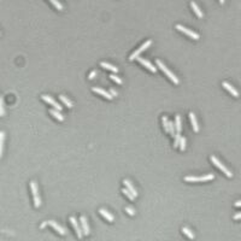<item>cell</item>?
I'll return each instance as SVG.
<instances>
[{
  "instance_id": "cell-1",
  "label": "cell",
  "mask_w": 241,
  "mask_h": 241,
  "mask_svg": "<svg viewBox=\"0 0 241 241\" xmlns=\"http://www.w3.org/2000/svg\"><path fill=\"white\" fill-rule=\"evenodd\" d=\"M156 63H157V67L162 70V71H163V72H164V74H165V75H167V76H168L170 80H171L175 84H178V83H180V81H178V78L176 77V75L168 69V68L164 65V63H163L160 59H157V60H156Z\"/></svg>"
},
{
  "instance_id": "cell-2",
  "label": "cell",
  "mask_w": 241,
  "mask_h": 241,
  "mask_svg": "<svg viewBox=\"0 0 241 241\" xmlns=\"http://www.w3.org/2000/svg\"><path fill=\"white\" fill-rule=\"evenodd\" d=\"M215 178V175L213 174H207L205 176H200V177H197V176H186L184 177V181L187 182H205V181H211Z\"/></svg>"
},
{
  "instance_id": "cell-3",
  "label": "cell",
  "mask_w": 241,
  "mask_h": 241,
  "mask_svg": "<svg viewBox=\"0 0 241 241\" xmlns=\"http://www.w3.org/2000/svg\"><path fill=\"white\" fill-rule=\"evenodd\" d=\"M211 162H212V163H213V164H215V165H216L221 171L224 172V175H226V176H228V177H232V176H233L232 171H230L229 169H227V167H226V165H223V164L218 160V158H217L216 156H211Z\"/></svg>"
},
{
  "instance_id": "cell-4",
  "label": "cell",
  "mask_w": 241,
  "mask_h": 241,
  "mask_svg": "<svg viewBox=\"0 0 241 241\" xmlns=\"http://www.w3.org/2000/svg\"><path fill=\"white\" fill-rule=\"evenodd\" d=\"M151 43H152V40H147L145 43H142V45L139 47L138 50H135V51H134V52L130 54V57H129V60H134V59H136V58H138L139 56H140V54H141V53H142V52H143L146 48H148V47L151 46Z\"/></svg>"
},
{
  "instance_id": "cell-5",
  "label": "cell",
  "mask_w": 241,
  "mask_h": 241,
  "mask_svg": "<svg viewBox=\"0 0 241 241\" xmlns=\"http://www.w3.org/2000/svg\"><path fill=\"white\" fill-rule=\"evenodd\" d=\"M30 188H32V193H33V197H34V205H35V207H39L41 205V199H40V195H39L37 183H36L35 181H32V182H30Z\"/></svg>"
},
{
  "instance_id": "cell-6",
  "label": "cell",
  "mask_w": 241,
  "mask_h": 241,
  "mask_svg": "<svg viewBox=\"0 0 241 241\" xmlns=\"http://www.w3.org/2000/svg\"><path fill=\"white\" fill-rule=\"evenodd\" d=\"M176 29L180 30V32L183 33V34L188 35L189 37H192V39H194V40H198V39H199V34H197L195 32H192L191 29H188V28H186V27H183V26H181V24H176Z\"/></svg>"
},
{
  "instance_id": "cell-7",
  "label": "cell",
  "mask_w": 241,
  "mask_h": 241,
  "mask_svg": "<svg viewBox=\"0 0 241 241\" xmlns=\"http://www.w3.org/2000/svg\"><path fill=\"white\" fill-rule=\"evenodd\" d=\"M70 222H71V224H72V227H74V229H75V232H76V234H77V238H78V239H82V238H83V232H82V228L80 227L77 219H76L74 216H71V217H70Z\"/></svg>"
},
{
  "instance_id": "cell-8",
  "label": "cell",
  "mask_w": 241,
  "mask_h": 241,
  "mask_svg": "<svg viewBox=\"0 0 241 241\" xmlns=\"http://www.w3.org/2000/svg\"><path fill=\"white\" fill-rule=\"evenodd\" d=\"M136 60H138L139 63H141L145 68H147V69L150 70L151 72H157V69H156V67L150 62V60H147V59H145V58H141V57H138L136 58Z\"/></svg>"
},
{
  "instance_id": "cell-9",
  "label": "cell",
  "mask_w": 241,
  "mask_h": 241,
  "mask_svg": "<svg viewBox=\"0 0 241 241\" xmlns=\"http://www.w3.org/2000/svg\"><path fill=\"white\" fill-rule=\"evenodd\" d=\"M42 100L46 102L47 104H50V105H52L53 108H56V110H58V111H62V105L57 103V102H56L53 98H51L50 95H42Z\"/></svg>"
},
{
  "instance_id": "cell-10",
  "label": "cell",
  "mask_w": 241,
  "mask_h": 241,
  "mask_svg": "<svg viewBox=\"0 0 241 241\" xmlns=\"http://www.w3.org/2000/svg\"><path fill=\"white\" fill-rule=\"evenodd\" d=\"M47 224H48L50 227H52L56 232H58L60 235H65V234H67V230H65L60 224H58L57 222H54V221H47Z\"/></svg>"
},
{
  "instance_id": "cell-11",
  "label": "cell",
  "mask_w": 241,
  "mask_h": 241,
  "mask_svg": "<svg viewBox=\"0 0 241 241\" xmlns=\"http://www.w3.org/2000/svg\"><path fill=\"white\" fill-rule=\"evenodd\" d=\"M80 222H81V228H82L83 235H89L91 229H89V226H88V222H87L86 216H81L80 217Z\"/></svg>"
},
{
  "instance_id": "cell-12",
  "label": "cell",
  "mask_w": 241,
  "mask_h": 241,
  "mask_svg": "<svg viewBox=\"0 0 241 241\" xmlns=\"http://www.w3.org/2000/svg\"><path fill=\"white\" fill-rule=\"evenodd\" d=\"M222 86H223V88H226V89H227L232 95H234V97H239V92H238V91H236L232 84H229L228 82H226V81H224V82H222Z\"/></svg>"
},
{
  "instance_id": "cell-13",
  "label": "cell",
  "mask_w": 241,
  "mask_h": 241,
  "mask_svg": "<svg viewBox=\"0 0 241 241\" xmlns=\"http://www.w3.org/2000/svg\"><path fill=\"white\" fill-rule=\"evenodd\" d=\"M123 183H124V186L127 187V189H128V191H129L134 197H138V191L135 189V187L133 186V183H132L129 180H127V178H126V180H123Z\"/></svg>"
},
{
  "instance_id": "cell-14",
  "label": "cell",
  "mask_w": 241,
  "mask_h": 241,
  "mask_svg": "<svg viewBox=\"0 0 241 241\" xmlns=\"http://www.w3.org/2000/svg\"><path fill=\"white\" fill-rule=\"evenodd\" d=\"M92 91L93 92H95V93H98V94H100V95H103V97H105L106 99H112V95L110 94V92H106V91H104L103 88H99V87H93L92 88Z\"/></svg>"
},
{
  "instance_id": "cell-15",
  "label": "cell",
  "mask_w": 241,
  "mask_h": 241,
  "mask_svg": "<svg viewBox=\"0 0 241 241\" xmlns=\"http://www.w3.org/2000/svg\"><path fill=\"white\" fill-rule=\"evenodd\" d=\"M99 213L103 216L105 219H107L108 222H113V219H115L113 215H112V213H110L108 211H106L105 208H100V210H99Z\"/></svg>"
},
{
  "instance_id": "cell-16",
  "label": "cell",
  "mask_w": 241,
  "mask_h": 241,
  "mask_svg": "<svg viewBox=\"0 0 241 241\" xmlns=\"http://www.w3.org/2000/svg\"><path fill=\"white\" fill-rule=\"evenodd\" d=\"M189 118H191V122H192V126H193V130H194L195 133H198V132H199V126H198L195 115H194L193 112H191V113H189Z\"/></svg>"
},
{
  "instance_id": "cell-17",
  "label": "cell",
  "mask_w": 241,
  "mask_h": 241,
  "mask_svg": "<svg viewBox=\"0 0 241 241\" xmlns=\"http://www.w3.org/2000/svg\"><path fill=\"white\" fill-rule=\"evenodd\" d=\"M175 127H176V133L181 134V132H182V122H181V116L180 115L175 116Z\"/></svg>"
},
{
  "instance_id": "cell-18",
  "label": "cell",
  "mask_w": 241,
  "mask_h": 241,
  "mask_svg": "<svg viewBox=\"0 0 241 241\" xmlns=\"http://www.w3.org/2000/svg\"><path fill=\"white\" fill-rule=\"evenodd\" d=\"M50 113H51L54 118H57L58 121H60V122L64 121V116L60 113V111H58V110H56V108H51V110H50Z\"/></svg>"
},
{
  "instance_id": "cell-19",
  "label": "cell",
  "mask_w": 241,
  "mask_h": 241,
  "mask_svg": "<svg viewBox=\"0 0 241 241\" xmlns=\"http://www.w3.org/2000/svg\"><path fill=\"white\" fill-rule=\"evenodd\" d=\"M191 6H192L193 11L195 12V15H197L199 18H203V12H201V10L199 9V6L197 5V2H195V1H191Z\"/></svg>"
},
{
  "instance_id": "cell-20",
  "label": "cell",
  "mask_w": 241,
  "mask_h": 241,
  "mask_svg": "<svg viewBox=\"0 0 241 241\" xmlns=\"http://www.w3.org/2000/svg\"><path fill=\"white\" fill-rule=\"evenodd\" d=\"M100 65H102V68L110 70V71H112V72H117V71H118V68H116L115 65H112V64H110V63H106V62H102Z\"/></svg>"
},
{
  "instance_id": "cell-21",
  "label": "cell",
  "mask_w": 241,
  "mask_h": 241,
  "mask_svg": "<svg viewBox=\"0 0 241 241\" xmlns=\"http://www.w3.org/2000/svg\"><path fill=\"white\" fill-rule=\"evenodd\" d=\"M182 233H183L188 239H191V240L194 239V233H193L188 227H183V228H182Z\"/></svg>"
},
{
  "instance_id": "cell-22",
  "label": "cell",
  "mask_w": 241,
  "mask_h": 241,
  "mask_svg": "<svg viewBox=\"0 0 241 241\" xmlns=\"http://www.w3.org/2000/svg\"><path fill=\"white\" fill-rule=\"evenodd\" d=\"M4 141H5V133H4V132H0V158H1V156H2Z\"/></svg>"
},
{
  "instance_id": "cell-23",
  "label": "cell",
  "mask_w": 241,
  "mask_h": 241,
  "mask_svg": "<svg viewBox=\"0 0 241 241\" xmlns=\"http://www.w3.org/2000/svg\"><path fill=\"white\" fill-rule=\"evenodd\" d=\"M162 121H163V126H164L165 132L169 133V118H168V116H163L162 117Z\"/></svg>"
},
{
  "instance_id": "cell-24",
  "label": "cell",
  "mask_w": 241,
  "mask_h": 241,
  "mask_svg": "<svg viewBox=\"0 0 241 241\" xmlns=\"http://www.w3.org/2000/svg\"><path fill=\"white\" fill-rule=\"evenodd\" d=\"M59 100H60V102H63V103L65 104L68 107H72V103L70 102V100L68 99V98H67V97H65V95H62V94H60V95H59Z\"/></svg>"
},
{
  "instance_id": "cell-25",
  "label": "cell",
  "mask_w": 241,
  "mask_h": 241,
  "mask_svg": "<svg viewBox=\"0 0 241 241\" xmlns=\"http://www.w3.org/2000/svg\"><path fill=\"white\" fill-rule=\"evenodd\" d=\"M122 192H123V194H126V195L128 197V199H129V200H132V201H133V200L135 199V197H134V195H133V194H132L127 188H123V189H122Z\"/></svg>"
},
{
  "instance_id": "cell-26",
  "label": "cell",
  "mask_w": 241,
  "mask_h": 241,
  "mask_svg": "<svg viewBox=\"0 0 241 241\" xmlns=\"http://www.w3.org/2000/svg\"><path fill=\"white\" fill-rule=\"evenodd\" d=\"M50 1H51V4L54 5V7H56L57 10H63V5H62L58 0H50Z\"/></svg>"
},
{
  "instance_id": "cell-27",
  "label": "cell",
  "mask_w": 241,
  "mask_h": 241,
  "mask_svg": "<svg viewBox=\"0 0 241 241\" xmlns=\"http://www.w3.org/2000/svg\"><path fill=\"white\" fill-rule=\"evenodd\" d=\"M175 130H176V128H175V123L169 122V134L172 135V136H175Z\"/></svg>"
},
{
  "instance_id": "cell-28",
  "label": "cell",
  "mask_w": 241,
  "mask_h": 241,
  "mask_svg": "<svg viewBox=\"0 0 241 241\" xmlns=\"http://www.w3.org/2000/svg\"><path fill=\"white\" fill-rule=\"evenodd\" d=\"M180 150L181 151H184L186 150V138L184 136H181V140H180Z\"/></svg>"
},
{
  "instance_id": "cell-29",
  "label": "cell",
  "mask_w": 241,
  "mask_h": 241,
  "mask_svg": "<svg viewBox=\"0 0 241 241\" xmlns=\"http://www.w3.org/2000/svg\"><path fill=\"white\" fill-rule=\"evenodd\" d=\"M180 140H181V134L176 133V135H175V142H174V147L175 148L180 146Z\"/></svg>"
},
{
  "instance_id": "cell-30",
  "label": "cell",
  "mask_w": 241,
  "mask_h": 241,
  "mask_svg": "<svg viewBox=\"0 0 241 241\" xmlns=\"http://www.w3.org/2000/svg\"><path fill=\"white\" fill-rule=\"evenodd\" d=\"M110 78H111L112 81H115L116 83H118V84H122V83H123L122 80H121L118 76H116V75H110Z\"/></svg>"
},
{
  "instance_id": "cell-31",
  "label": "cell",
  "mask_w": 241,
  "mask_h": 241,
  "mask_svg": "<svg viewBox=\"0 0 241 241\" xmlns=\"http://www.w3.org/2000/svg\"><path fill=\"white\" fill-rule=\"evenodd\" d=\"M5 115V108H4V103H2V98L0 97V117H2Z\"/></svg>"
},
{
  "instance_id": "cell-32",
  "label": "cell",
  "mask_w": 241,
  "mask_h": 241,
  "mask_svg": "<svg viewBox=\"0 0 241 241\" xmlns=\"http://www.w3.org/2000/svg\"><path fill=\"white\" fill-rule=\"evenodd\" d=\"M126 211H127V212H128L129 215H132V216H133V215L135 213V211H134V208H133V207H132V206L126 207Z\"/></svg>"
},
{
  "instance_id": "cell-33",
  "label": "cell",
  "mask_w": 241,
  "mask_h": 241,
  "mask_svg": "<svg viewBox=\"0 0 241 241\" xmlns=\"http://www.w3.org/2000/svg\"><path fill=\"white\" fill-rule=\"evenodd\" d=\"M110 94H111L112 97H117V92H116L113 88H111V89H110Z\"/></svg>"
},
{
  "instance_id": "cell-34",
  "label": "cell",
  "mask_w": 241,
  "mask_h": 241,
  "mask_svg": "<svg viewBox=\"0 0 241 241\" xmlns=\"http://www.w3.org/2000/svg\"><path fill=\"white\" fill-rule=\"evenodd\" d=\"M233 218H234V219H241V212H238V213H235Z\"/></svg>"
},
{
  "instance_id": "cell-35",
  "label": "cell",
  "mask_w": 241,
  "mask_h": 241,
  "mask_svg": "<svg viewBox=\"0 0 241 241\" xmlns=\"http://www.w3.org/2000/svg\"><path fill=\"white\" fill-rule=\"evenodd\" d=\"M95 75H97V71L94 70V71H92V74L89 75V80H93L94 77H95Z\"/></svg>"
},
{
  "instance_id": "cell-36",
  "label": "cell",
  "mask_w": 241,
  "mask_h": 241,
  "mask_svg": "<svg viewBox=\"0 0 241 241\" xmlns=\"http://www.w3.org/2000/svg\"><path fill=\"white\" fill-rule=\"evenodd\" d=\"M46 226H47V222H43V223H42V224H41V227H40V228H41V229H42V228H45V227H46Z\"/></svg>"
},
{
  "instance_id": "cell-37",
  "label": "cell",
  "mask_w": 241,
  "mask_h": 241,
  "mask_svg": "<svg viewBox=\"0 0 241 241\" xmlns=\"http://www.w3.org/2000/svg\"><path fill=\"white\" fill-rule=\"evenodd\" d=\"M235 206H236V207H240L241 206V201H236V203H235Z\"/></svg>"
},
{
  "instance_id": "cell-38",
  "label": "cell",
  "mask_w": 241,
  "mask_h": 241,
  "mask_svg": "<svg viewBox=\"0 0 241 241\" xmlns=\"http://www.w3.org/2000/svg\"><path fill=\"white\" fill-rule=\"evenodd\" d=\"M219 2H221V4H224V0H219Z\"/></svg>"
}]
</instances>
